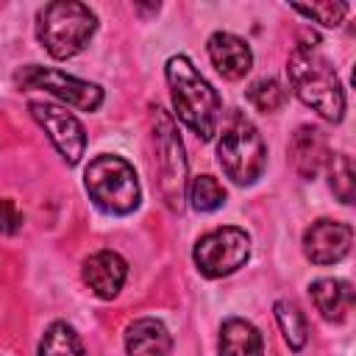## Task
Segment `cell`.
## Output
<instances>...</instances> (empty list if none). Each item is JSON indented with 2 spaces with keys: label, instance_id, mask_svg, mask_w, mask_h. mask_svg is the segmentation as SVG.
I'll return each instance as SVG.
<instances>
[{
  "label": "cell",
  "instance_id": "cell-18",
  "mask_svg": "<svg viewBox=\"0 0 356 356\" xmlns=\"http://www.w3.org/2000/svg\"><path fill=\"white\" fill-rule=\"evenodd\" d=\"M273 309H275V320L281 325V334H284L286 345L292 350H300L306 345V337H309L306 334V317H303V312L292 300H278Z\"/></svg>",
  "mask_w": 356,
  "mask_h": 356
},
{
  "label": "cell",
  "instance_id": "cell-19",
  "mask_svg": "<svg viewBox=\"0 0 356 356\" xmlns=\"http://www.w3.org/2000/svg\"><path fill=\"white\" fill-rule=\"evenodd\" d=\"M328 175H331V189L342 203H353L356 197V178H353V161L348 153H334L328 159Z\"/></svg>",
  "mask_w": 356,
  "mask_h": 356
},
{
  "label": "cell",
  "instance_id": "cell-3",
  "mask_svg": "<svg viewBox=\"0 0 356 356\" xmlns=\"http://www.w3.org/2000/svg\"><path fill=\"white\" fill-rule=\"evenodd\" d=\"M95 28H97L95 11L75 0L47 3L36 14V36L42 47L58 61L78 56L89 44Z\"/></svg>",
  "mask_w": 356,
  "mask_h": 356
},
{
  "label": "cell",
  "instance_id": "cell-11",
  "mask_svg": "<svg viewBox=\"0 0 356 356\" xmlns=\"http://www.w3.org/2000/svg\"><path fill=\"white\" fill-rule=\"evenodd\" d=\"M125 275H128V264L114 250H97L83 261V281L103 300L117 298V292L125 284Z\"/></svg>",
  "mask_w": 356,
  "mask_h": 356
},
{
  "label": "cell",
  "instance_id": "cell-8",
  "mask_svg": "<svg viewBox=\"0 0 356 356\" xmlns=\"http://www.w3.org/2000/svg\"><path fill=\"white\" fill-rule=\"evenodd\" d=\"M14 81L19 89H44L53 97H58L67 106H75L81 111H95L103 103V89L97 83L81 81V78H72V75H64L58 70H47L39 64L22 67Z\"/></svg>",
  "mask_w": 356,
  "mask_h": 356
},
{
  "label": "cell",
  "instance_id": "cell-20",
  "mask_svg": "<svg viewBox=\"0 0 356 356\" xmlns=\"http://www.w3.org/2000/svg\"><path fill=\"white\" fill-rule=\"evenodd\" d=\"M189 200L195 211H214L225 203V189L214 175H197L189 184Z\"/></svg>",
  "mask_w": 356,
  "mask_h": 356
},
{
  "label": "cell",
  "instance_id": "cell-2",
  "mask_svg": "<svg viewBox=\"0 0 356 356\" xmlns=\"http://www.w3.org/2000/svg\"><path fill=\"white\" fill-rule=\"evenodd\" d=\"M286 72H289V83H292L295 95L309 108H314L320 117H325L331 122L342 120L345 92H342V83H339L334 67L328 64V58H323L309 44H298L289 53Z\"/></svg>",
  "mask_w": 356,
  "mask_h": 356
},
{
  "label": "cell",
  "instance_id": "cell-22",
  "mask_svg": "<svg viewBox=\"0 0 356 356\" xmlns=\"http://www.w3.org/2000/svg\"><path fill=\"white\" fill-rule=\"evenodd\" d=\"M298 14L325 25V28H337L342 22V17L348 14V6L345 3H314V6H292Z\"/></svg>",
  "mask_w": 356,
  "mask_h": 356
},
{
  "label": "cell",
  "instance_id": "cell-14",
  "mask_svg": "<svg viewBox=\"0 0 356 356\" xmlns=\"http://www.w3.org/2000/svg\"><path fill=\"white\" fill-rule=\"evenodd\" d=\"M125 350L128 356H170L172 337L164 323L153 317H139L125 331Z\"/></svg>",
  "mask_w": 356,
  "mask_h": 356
},
{
  "label": "cell",
  "instance_id": "cell-17",
  "mask_svg": "<svg viewBox=\"0 0 356 356\" xmlns=\"http://www.w3.org/2000/svg\"><path fill=\"white\" fill-rule=\"evenodd\" d=\"M36 356H83V345L67 323H50Z\"/></svg>",
  "mask_w": 356,
  "mask_h": 356
},
{
  "label": "cell",
  "instance_id": "cell-16",
  "mask_svg": "<svg viewBox=\"0 0 356 356\" xmlns=\"http://www.w3.org/2000/svg\"><path fill=\"white\" fill-rule=\"evenodd\" d=\"M220 356H264V339L248 320L231 317L220 328Z\"/></svg>",
  "mask_w": 356,
  "mask_h": 356
},
{
  "label": "cell",
  "instance_id": "cell-13",
  "mask_svg": "<svg viewBox=\"0 0 356 356\" xmlns=\"http://www.w3.org/2000/svg\"><path fill=\"white\" fill-rule=\"evenodd\" d=\"M289 156H292L295 170H298L303 178H317V172H320V170L328 164V159H331L323 131H317V128H312V125H303V128L295 131L292 145H289Z\"/></svg>",
  "mask_w": 356,
  "mask_h": 356
},
{
  "label": "cell",
  "instance_id": "cell-6",
  "mask_svg": "<svg viewBox=\"0 0 356 356\" xmlns=\"http://www.w3.org/2000/svg\"><path fill=\"white\" fill-rule=\"evenodd\" d=\"M153 136H156V161H159V186L167 209L181 211L186 200V156H184V142L175 131V122L167 111L156 108V122H153Z\"/></svg>",
  "mask_w": 356,
  "mask_h": 356
},
{
  "label": "cell",
  "instance_id": "cell-7",
  "mask_svg": "<svg viewBox=\"0 0 356 356\" xmlns=\"http://www.w3.org/2000/svg\"><path fill=\"white\" fill-rule=\"evenodd\" d=\"M248 256H250V236L234 225H222L203 234L192 250V259L206 278H222L236 273L248 261Z\"/></svg>",
  "mask_w": 356,
  "mask_h": 356
},
{
  "label": "cell",
  "instance_id": "cell-21",
  "mask_svg": "<svg viewBox=\"0 0 356 356\" xmlns=\"http://www.w3.org/2000/svg\"><path fill=\"white\" fill-rule=\"evenodd\" d=\"M248 100L253 108L259 111H275L284 106L286 100V89L275 81V78H259L248 86Z\"/></svg>",
  "mask_w": 356,
  "mask_h": 356
},
{
  "label": "cell",
  "instance_id": "cell-15",
  "mask_svg": "<svg viewBox=\"0 0 356 356\" xmlns=\"http://www.w3.org/2000/svg\"><path fill=\"white\" fill-rule=\"evenodd\" d=\"M309 292H312V300H314L317 312L325 320H334V323L345 320V314L353 306V286L342 278H317Z\"/></svg>",
  "mask_w": 356,
  "mask_h": 356
},
{
  "label": "cell",
  "instance_id": "cell-12",
  "mask_svg": "<svg viewBox=\"0 0 356 356\" xmlns=\"http://www.w3.org/2000/svg\"><path fill=\"white\" fill-rule=\"evenodd\" d=\"M206 50H209V58L217 67V72L222 78H228V81L245 78L250 72V67H253V53H250L248 42L234 36V33H225V31L211 33Z\"/></svg>",
  "mask_w": 356,
  "mask_h": 356
},
{
  "label": "cell",
  "instance_id": "cell-4",
  "mask_svg": "<svg viewBox=\"0 0 356 356\" xmlns=\"http://www.w3.org/2000/svg\"><path fill=\"white\" fill-rule=\"evenodd\" d=\"M217 161L222 172L239 186H248L261 178L267 164V147L256 125L242 114L231 117V122L222 128L217 139Z\"/></svg>",
  "mask_w": 356,
  "mask_h": 356
},
{
  "label": "cell",
  "instance_id": "cell-1",
  "mask_svg": "<svg viewBox=\"0 0 356 356\" xmlns=\"http://www.w3.org/2000/svg\"><path fill=\"white\" fill-rule=\"evenodd\" d=\"M164 75L170 83V97L178 120L186 128H192L200 139H211L220 125V95L186 56L167 58Z\"/></svg>",
  "mask_w": 356,
  "mask_h": 356
},
{
  "label": "cell",
  "instance_id": "cell-9",
  "mask_svg": "<svg viewBox=\"0 0 356 356\" xmlns=\"http://www.w3.org/2000/svg\"><path fill=\"white\" fill-rule=\"evenodd\" d=\"M28 108H31V117L44 128V134L50 136V142L56 145L61 159L67 164H78L83 156V147H86V134H83V125L78 122V117L61 106L39 103V100L28 103Z\"/></svg>",
  "mask_w": 356,
  "mask_h": 356
},
{
  "label": "cell",
  "instance_id": "cell-10",
  "mask_svg": "<svg viewBox=\"0 0 356 356\" xmlns=\"http://www.w3.org/2000/svg\"><path fill=\"white\" fill-rule=\"evenodd\" d=\"M353 228L339 220H317L303 234V253L314 264H334L350 253Z\"/></svg>",
  "mask_w": 356,
  "mask_h": 356
},
{
  "label": "cell",
  "instance_id": "cell-23",
  "mask_svg": "<svg viewBox=\"0 0 356 356\" xmlns=\"http://www.w3.org/2000/svg\"><path fill=\"white\" fill-rule=\"evenodd\" d=\"M19 225H22V214H19L17 203L11 197H0V234L11 236L19 231Z\"/></svg>",
  "mask_w": 356,
  "mask_h": 356
},
{
  "label": "cell",
  "instance_id": "cell-5",
  "mask_svg": "<svg viewBox=\"0 0 356 356\" xmlns=\"http://www.w3.org/2000/svg\"><path fill=\"white\" fill-rule=\"evenodd\" d=\"M83 186L95 206L108 214H128L139 206V181L134 167L120 156H97L83 172Z\"/></svg>",
  "mask_w": 356,
  "mask_h": 356
}]
</instances>
